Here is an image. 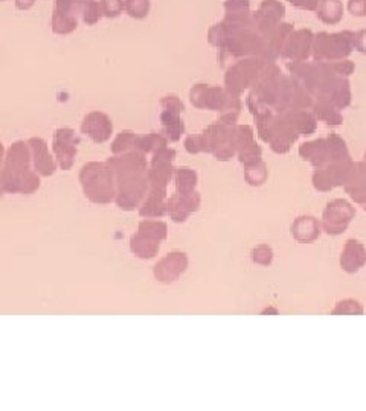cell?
<instances>
[{"instance_id": "obj_1", "label": "cell", "mask_w": 366, "mask_h": 411, "mask_svg": "<svg viewBox=\"0 0 366 411\" xmlns=\"http://www.w3.org/2000/svg\"><path fill=\"white\" fill-rule=\"evenodd\" d=\"M314 58L322 60H342L351 54L354 49V34L349 31H342L336 34L319 32L313 39Z\"/></svg>"}, {"instance_id": "obj_2", "label": "cell", "mask_w": 366, "mask_h": 411, "mask_svg": "<svg viewBox=\"0 0 366 411\" xmlns=\"http://www.w3.org/2000/svg\"><path fill=\"white\" fill-rule=\"evenodd\" d=\"M90 0H55L52 14V31L60 35L73 32L78 26V14H83L84 6Z\"/></svg>"}, {"instance_id": "obj_3", "label": "cell", "mask_w": 366, "mask_h": 411, "mask_svg": "<svg viewBox=\"0 0 366 411\" xmlns=\"http://www.w3.org/2000/svg\"><path fill=\"white\" fill-rule=\"evenodd\" d=\"M285 8L280 0H264L260 10L253 14V23L261 35H266L280 25L284 17Z\"/></svg>"}, {"instance_id": "obj_4", "label": "cell", "mask_w": 366, "mask_h": 411, "mask_svg": "<svg viewBox=\"0 0 366 411\" xmlns=\"http://www.w3.org/2000/svg\"><path fill=\"white\" fill-rule=\"evenodd\" d=\"M314 35L309 29H301V31H293L282 46V57L291 58L293 61H304L310 54L311 43Z\"/></svg>"}, {"instance_id": "obj_5", "label": "cell", "mask_w": 366, "mask_h": 411, "mask_svg": "<svg viewBox=\"0 0 366 411\" xmlns=\"http://www.w3.org/2000/svg\"><path fill=\"white\" fill-rule=\"evenodd\" d=\"M318 17L328 25L339 23L343 17V6L340 0H319Z\"/></svg>"}, {"instance_id": "obj_6", "label": "cell", "mask_w": 366, "mask_h": 411, "mask_svg": "<svg viewBox=\"0 0 366 411\" xmlns=\"http://www.w3.org/2000/svg\"><path fill=\"white\" fill-rule=\"evenodd\" d=\"M124 11L133 19H145L150 12V0H124Z\"/></svg>"}, {"instance_id": "obj_7", "label": "cell", "mask_w": 366, "mask_h": 411, "mask_svg": "<svg viewBox=\"0 0 366 411\" xmlns=\"http://www.w3.org/2000/svg\"><path fill=\"white\" fill-rule=\"evenodd\" d=\"M101 17H102V11H101L99 2L90 0V2L87 3L83 10V14H81L83 21L86 25H95Z\"/></svg>"}, {"instance_id": "obj_8", "label": "cell", "mask_w": 366, "mask_h": 411, "mask_svg": "<svg viewBox=\"0 0 366 411\" xmlns=\"http://www.w3.org/2000/svg\"><path fill=\"white\" fill-rule=\"evenodd\" d=\"M101 11L102 16L115 19L124 11V0H101Z\"/></svg>"}, {"instance_id": "obj_9", "label": "cell", "mask_w": 366, "mask_h": 411, "mask_svg": "<svg viewBox=\"0 0 366 411\" xmlns=\"http://www.w3.org/2000/svg\"><path fill=\"white\" fill-rule=\"evenodd\" d=\"M348 10L353 16H358V17L366 16V0H349Z\"/></svg>"}, {"instance_id": "obj_10", "label": "cell", "mask_w": 366, "mask_h": 411, "mask_svg": "<svg viewBox=\"0 0 366 411\" xmlns=\"http://www.w3.org/2000/svg\"><path fill=\"white\" fill-rule=\"evenodd\" d=\"M291 5L298 6V8L302 10H310V11H316L319 0H289Z\"/></svg>"}, {"instance_id": "obj_11", "label": "cell", "mask_w": 366, "mask_h": 411, "mask_svg": "<svg viewBox=\"0 0 366 411\" xmlns=\"http://www.w3.org/2000/svg\"><path fill=\"white\" fill-rule=\"evenodd\" d=\"M354 49H357L358 52L366 54V31H358L354 34Z\"/></svg>"}, {"instance_id": "obj_12", "label": "cell", "mask_w": 366, "mask_h": 411, "mask_svg": "<svg viewBox=\"0 0 366 411\" xmlns=\"http://www.w3.org/2000/svg\"><path fill=\"white\" fill-rule=\"evenodd\" d=\"M35 3V0H16V6L19 10H23V11H26V10H29V8H32V5Z\"/></svg>"}, {"instance_id": "obj_13", "label": "cell", "mask_w": 366, "mask_h": 411, "mask_svg": "<svg viewBox=\"0 0 366 411\" xmlns=\"http://www.w3.org/2000/svg\"><path fill=\"white\" fill-rule=\"evenodd\" d=\"M305 119L309 121V123H310V128H313V130H314V119H313V117H311V116H309V114H307V116H305ZM305 123H307V122H305ZM299 130H301L302 133H305V134H309V133H310V131L307 130V127L304 126V123H302L301 127H299Z\"/></svg>"}]
</instances>
